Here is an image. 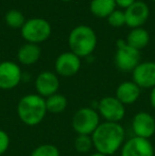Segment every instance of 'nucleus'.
Wrapping results in <instances>:
<instances>
[{
  "mask_svg": "<svg viewBox=\"0 0 155 156\" xmlns=\"http://www.w3.org/2000/svg\"><path fill=\"white\" fill-rule=\"evenodd\" d=\"M125 131L120 123L104 121L91 134L93 144L97 152L108 156L121 149L124 144Z\"/></svg>",
  "mask_w": 155,
  "mask_h": 156,
  "instance_id": "1",
  "label": "nucleus"
},
{
  "mask_svg": "<svg viewBox=\"0 0 155 156\" xmlns=\"http://www.w3.org/2000/svg\"><path fill=\"white\" fill-rule=\"evenodd\" d=\"M17 115L20 121L28 126L41 123L47 115L45 99L37 94L23 96L17 104Z\"/></svg>",
  "mask_w": 155,
  "mask_h": 156,
  "instance_id": "2",
  "label": "nucleus"
},
{
  "mask_svg": "<svg viewBox=\"0 0 155 156\" xmlns=\"http://www.w3.org/2000/svg\"><path fill=\"white\" fill-rule=\"evenodd\" d=\"M97 34L93 29L85 25L73 28L68 36L70 51L79 58H87L90 55L97 47Z\"/></svg>",
  "mask_w": 155,
  "mask_h": 156,
  "instance_id": "3",
  "label": "nucleus"
},
{
  "mask_svg": "<svg viewBox=\"0 0 155 156\" xmlns=\"http://www.w3.org/2000/svg\"><path fill=\"white\" fill-rule=\"evenodd\" d=\"M20 31L21 36L27 43L38 45L49 38L52 28L49 21L44 18H30L26 20Z\"/></svg>",
  "mask_w": 155,
  "mask_h": 156,
  "instance_id": "4",
  "label": "nucleus"
},
{
  "mask_svg": "<svg viewBox=\"0 0 155 156\" xmlns=\"http://www.w3.org/2000/svg\"><path fill=\"white\" fill-rule=\"evenodd\" d=\"M100 115L98 111L91 107H82L78 109L72 117V129L78 135H89L99 126Z\"/></svg>",
  "mask_w": 155,
  "mask_h": 156,
  "instance_id": "5",
  "label": "nucleus"
},
{
  "mask_svg": "<svg viewBox=\"0 0 155 156\" xmlns=\"http://www.w3.org/2000/svg\"><path fill=\"white\" fill-rule=\"evenodd\" d=\"M117 50L115 54L116 67L122 72L133 71L140 63V52L129 46L124 39L117 41Z\"/></svg>",
  "mask_w": 155,
  "mask_h": 156,
  "instance_id": "6",
  "label": "nucleus"
},
{
  "mask_svg": "<svg viewBox=\"0 0 155 156\" xmlns=\"http://www.w3.org/2000/svg\"><path fill=\"white\" fill-rule=\"evenodd\" d=\"M98 113L107 122L119 123L125 116V106L116 97L107 96L98 102Z\"/></svg>",
  "mask_w": 155,
  "mask_h": 156,
  "instance_id": "7",
  "label": "nucleus"
},
{
  "mask_svg": "<svg viewBox=\"0 0 155 156\" xmlns=\"http://www.w3.org/2000/svg\"><path fill=\"white\" fill-rule=\"evenodd\" d=\"M21 80L23 71L18 64L12 61H3L0 63V89H14L20 84Z\"/></svg>",
  "mask_w": 155,
  "mask_h": 156,
  "instance_id": "8",
  "label": "nucleus"
},
{
  "mask_svg": "<svg viewBox=\"0 0 155 156\" xmlns=\"http://www.w3.org/2000/svg\"><path fill=\"white\" fill-rule=\"evenodd\" d=\"M124 15H125V26L131 29L143 28V26L147 23L149 18L150 10L146 2L136 0L132 5L124 10Z\"/></svg>",
  "mask_w": 155,
  "mask_h": 156,
  "instance_id": "9",
  "label": "nucleus"
},
{
  "mask_svg": "<svg viewBox=\"0 0 155 156\" xmlns=\"http://www.w3.org/2000/svg\"><path fill=\"white\" fill-rule=\"evenodd\" d=\"M121 156H155L150 139L133 136L121 147Z\"/></svg>",
  "mask_w": 155,
  "mask_h": 156,
  "instance_id": "10",
  "label": "nucleus"
},
{
  "mask_svg": "<svg viewBox=\"0 0 155 156\" xmlns=\"http://www.w3.org/2000/svg\"><path fill=\"white\" fill-rule=\"evenodd\" d=\"M54 67L56 74L58 76L64 78L73 76L78 73L81 68V58L71 51L63 52L56 58Z\"/></svg>",
  "mask_w": 155,
  "mask_h": 156,
  "instance_id": "11",
  "label": "nucleus"
},
{
  "mask_svg": "<svg viewBox=\"0 0 155 156\" xmlns=\"http://www.w3.org/2000/svg\"><path fill=\"white\" fill-rule=\"evenodd\" d=\"M133 82L140 89L155 87V62L139 63L132 71Z\"/></svg>",
  "mask_w": 155,
  "mask_h": 156,
  "instance_id": "12",
  "label": "nucleus"
},
{
  "mask_svg": "<svg viewBox=\"0 0 155 156\" xmlns=\"http://www.w3.org/2000/svg\"><path fill=\"white\" fill-rule=\"evenodd\" d=\"M132 129L136 137L150 139L155 134V118L149 113L139 112L132 119Z\"/></svg>",
  "mask_w": 155,
  "mask_h": 156,
  "instance_id": "13",
  "label": "nucleus"
},
{
  "mask_svg": "<svg viewBox=\"0 0 155 156\" xmlns=\"http://www.w3.org/2000/svg\"><path fill=\"white\" fill-rule=\"evenodd\" d=\"M35 89L37 94L44 99L58 94L60 88V79L52 71H43L35 79Z\"/></svg>",
  "mask_w": 155,
  "mask_h": 156,
  "instance_id": "14",
  "label": "nucleus"
},
{
  "mask_svg": "<svg viewBox=\"0 0 155 156\" xmlns=\"http://www.w3.org/2000/svg\"><path fill=\"white\" fill-rule=\"evenodd\" d=\"M141 89L133 81H125L118 85L115 97L125 106L135 103L140 97Z\"/></svg>",
  "mask_w": 155,
  "mask_h": 156,
  "instance_id": "15",
  "label": "nucleus"
},
{
  "mask_svg": "<svg viewBox=\"0 0 155 156\" xmlns=\"http://www.w3.org/2000/svg\"><path fill=\"white\" fill-rule=\"evenodd\" d=\"M41 55V47L36 44L26 43L19 48L17 52V60L21 65L31 66L38 62Z\"/></svg>",
  "mask_w": 155,
  "mask_h": 156,
  "instance_id": "16",
  "label": "nucleus"
},
{
  "mask_svg": "<svg viewBox=\"0 0 155 156\" xmlns=\"http://www.w3.org/2000/svg\"><path fill=\"white\" fill-rule=\"evenodd\" d=\"M126 44L132 48L140 51L141 49L146 48L150 41V34L143 28H135L132 29L128 34L125 39Z\"/></svg>",
  "mask_w": 155,
  "mask_h": 156,
  "instance_id": "17",
  "label": "nucleus"
},
{
  "mask_svg": "<svg viewBox=\"0 0 155 156\" xmlns=\"http://www.w3.org/2000/svg\"><path fill=\"white\" fill-rule=\"evenodd\" d=\"M116 8L115 0H91L89 4L91 14L98 18H107Z\"/></svg>",
  "mask_w": 155,
  "mask_h": 156,
  "instance_id": "18",
  "label": "nucleus"
},
{
  "mask_svg": "<svg viewBox=\"0 0 155 156\" xmlns=\"http://www.w3.org/2000/svg\"><path fill=\"white\" fill-rule=\"evenodd\" d=\"M45 102H46V109H47V113L53 114V115L62 114L63 112L66 109L67 104H68L67 98L62 94H52V96H50L45 99Z\"/></svg>",
  "mask_w": 155,
  "mask_h": 156,
  "instance_id": "19",
  "label": "nucleus"
},
{
  "mask_svg": "<svg viewBox=\"0 0 155 156\" xmlns=\"http://www.w3.org/2000/svg\"><path fill=\"white\" fill-rule=\"evenodd\" d=\"M5 23L13 29H21L26 23L25 15L18 10H10L5 13Z\"/></svg>",
  "mask_w": 155,
  "mask_h": 156,
  "instance_id": "20",
  "label": "nucleus"
},
{
  "mask_svg": "<svg viewBox=\"0 0 155 156\" xmlns=\"http://www.w3.org/2000/svg\"><path fill=\"white\" fill-rule=\"evenodd\" d=\"M73 147H75L76 151L79 153H82V154L88 153L91 150V148L93 147L91 136L78 135L77 138L75 139V142H73Z\"/></svg>",
  "mask_w": 155,
  "mask_h": 156,
  "instance_id": "21",
  "label": "nucleus"
},
{
  "mask_svg": "<svg viewBox=\"0 0 155 156\" xmlns=\"http://www.w3.org/2000/svg\"><path fill=\"white\" fill-rule=\"evenodd\" d=\"M31 156H61L60 150L51 144H44L36 147L31 153Z\"/></svg>",
  "mask_w": 155,
  "mask_h": 156,
  "instance_id": "22",
  "label": "nucleus"
},
{
  "mask_svg": "<svg viewBox=\"0 0 155 156\" xmlns=\"http://www.w3.org/2000/svg\"><path fill=\"white\" fill-rule=\"evenodd\" d=\"M106 19H107L108 25L114 28H121V27H123V26H125V15H124V11L115 10Z\"/></svg>",
  "mask_w": 155,
  "mask_h": 156,
  "instance_id": "23",
  "label": "nucleus"
},
{
  "mask_svg": "<svg viewBox=\"0 0 155 156\" xmlns=\"http://www.w3.org/2000/svg\"><path fill=\"white\" fill-rule=\"evenodd\" d=\"M10 144H11L10 136L8 135V133L5 131L0 129V156L3 155L8 151Z\"/></svg>",
  "mask_w": 155,
  "mask_h": 156,
  "instance_id": "24",
  "label": "nucleus"
},
{
  "mask_svg": "<svg viewBox=\"0 0 155 156\" xmlns=\"http://www.w3.org/2000/svg\"><path fill=\"white\" fill-rule=\"evenodd\" d=\"M116 1V5L119 6L121 9H128L129 6H131L133 3H134L136 0H115Z\"/></svg>",
  "mask_w": 155,
  "mask_h": 156,
  "instance_id": "25",
  "label": "nucleus"
},
{
  "mask_svg": "<svg viewBox=\"0 0 155 156\" xmlns=\"http://www.w3.org/2000/svg\"><path fill=\"white\" fill-rule=\"evenodd\" d=\"M150 104L155 109V87L151 89V93H150Z\"/></svg>",
  "mask_w": 155,
  "mask_h": 156,
  "instance_id": "26",
  "label": "nucleus"
},
{
  "mask_svg": "<svg viewBox=\"0 0 155 156\" xmlns=\"http://www.w3.org/2000/svg\"><path fill=\"white\" fill-rule=\"evenodd\" d=\"M89 156H106V155L102 154V153H100V152H95V153H93V154L89 155Z\"/></svg>",
  "mask_w": 155,
  "mask_h": 156,
  "instance_id": "27",
  "label": "nucleus"
},
{
  "mask_svg": "<svg viewBox=\"0 0 155 156\" xmlns=\"http://www.w3.org/2000/svg\"><path fill=\"white\" fill-rule=\"evenodd\" d=\"M62 1H64V2H69V1H72V0H62Z\"/></svg>",
  "mask_w": 155,
  "mask_h": 156,
  "instance_id": "28",
  "label": "nucleus"
},
{
  "mask_svg": "<svg viewBox=\"0 0 155 156\" xmlns=\"http://www.w3.org/2000/svg\"><path fill=\"white\" fill-rule=\"evenodd\" d=\"M151 1H154L155 2V0H151Z\"/></svg>",
  "mask_w": 155,
  "mask_h": 156,
  "instance_id": "29",
  "label": "nucleus"
}]
</instances>
